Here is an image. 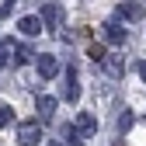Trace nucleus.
Returning a JSON list of instances; mask_svg holds the SVG:
<instances>
[{
    "label": "nucleus",
    "mask_w": 146,
    "mask_h": 146,
    "mask_svg": "<svg viewBox=\"0 0 146 146\" xmlns=\"http://www.w3.org/2000/svg\"><path fill=\"white\" fill-rule=\"evenodd\" d=\"M35 70H38L42 80H56L59 77V59L49 56V52H38V56H35Z\"/></svg>",
    "instance_id": "1"
},
{
    "label": "nucleus",
    "mask_w": 146,
    "mask_h": 146,
    "mask_svg": "<svg viewBox=\"0 0 146 146\" xmlns=\"http://www.w3.org/2000/svg\"><path fill=\"white\" fill-rule=\"evenodd\" d=\"M38 139H42L38 122H21V125H17V143H21V146H38Z\"/></svg>",
    "instance_id": "2"
},
{
    "label": "nucleus",
    "mask_w": 146,
    "mask_h": 146,
    "mask_svg": "<svg viewBox=\"0 0 146 146\" xmlns=\"http://www.w3.org/2000/svg\"><path fill=\"white\" fill-rule=\"evenodd\" d=\"M42 25H49V28H56L59 21H63V7L56 4V0H49V4H42Z\"/></svg>",
    "instance_id": "3"
},
{
    "label": "nucleus",
    "mask_w": 146,
    "mask_h": 146,
    "mask_svg": "<svg viewBox=\"0 0 146 146\" xmlns=\"http://www.w3.org/2000/svg\"><path fill=\"white\" fill-rule=\"evenodd\" d=\"M104 38L111 42V45H122V42H125V28H122L118 21H104Z\"/></svg>",
    "instance_id": "4"
},
{
    "label": "nucleus",
    "mask_w": 146,
    "mask_h": 146,
    "mask_svg": "<svg viewBox=\"0 0 146 146\" xmlns=\"http://www.w3.org/2000/svg\"><path fill=\"white\" fill-rule=\"evenodd\" d=\"M63 94H66V101H77V98H80V84H77V70H66V84H63Z\"/></svg>",
    "instance_id": "5"
},
{
    "label": "nucleus",
    "mask_w": 146,
    "mask_h": 146,
    "mask_svg": "<svg viewBox=\"0 0 146 146\" xmlns=\"http://www.w3.org/2000/svg\"><path fill=\"white\" fill-rule=\"evenodd\" d=\"M73 129H77V132H94V129H98V118L90 115V111H80L77 122H73Z\"/></svg>",
    "instance_id": "6"
},
{
    "label": "nucleus",
    "mask_w": 146,
    "mask_h": 146,
    "mask_svg": "<svg viewBox=\"0 0 146 146\" xmlns=\"http://www.w3.org/2000/svg\"><path fill=\"white\" fill-rule=\"evenodd\" d=\"M17 28H21L25 35H38L45 25H42V17H35V14H28V17H21V21H17Z\"/></svg>",
    "instance_id": "7"
},
{
    "label": "nucleus",
    "mask_w": 146,
    "mask_h": 146,
    "mask_svg": "<svg viewBox=\"0 0 146 146\" xmlns=\"http://www.w3.org/2000/svg\"><path fill=\"white\" fill-rule=\"evenodd\" d=\"M118 14L125 17V21H139V17H143V7H139V4H122Z\"/></svg>",
    "instance_id": "8"
},
{
    "label": "nucleus",
    "mask_w": 146,
    "mask_h": 146,
    "mask_svg": "<svg viewBox=\"0 0 146 146\" xmlns=\"http://www.w3.org/2000/svg\"><path fill=\"white\" fill-rule=\"evenodd\" d=\"M101 63L108 66V73H111V77H122V73H125V63H122L118 56H104Z\"/></svg>",
    "instance_id": "9"
},
{
    "label": "nucleus",
    "mask_w": 146,
    "mask_h": 146,
    "mask_svg": "<svg viewBox=\"0 0 146 146\" xmlns=\"http://www.w3.org/2000/svg\"><path fill=\"white\" fill-rule=\"evenodd\" d=\"M132 122H136V115L129 111V108H125V111L118 115V132H129V129H132Z\"/></svg>",
    "instance_id": "10"
},
{
    "label": "nucleus",
    "mask_w": 146,
    "mask_h": 146,
    "mask_svg": "<svg viewBox=\"0 0 146 146\" xmlns=\"http://www.w3.org/2000/svg\"><path fill=\"white\" fill-rule=\"evenodd\" d=\"M38 111H42V115H52V111H56V98L42 94V98H38Z\"/></svg>",
    "instance_id": "11"
},
{
    "label": "nucleus",
    "mask_w": 146,
    "mask_h": 146,
    "mask_svg": "<svg viewBox=\"0 0 146 146\" xmlns=\"http://www.w3.org/2000/svg\"><path fill=\"white\" fill-rule=\"evenodd\" d=\"M14 49H17V45H14L11 38H4V42H0V66H4V63H7V56H11V52H14Z\"/></svg>",
    "instance_id": "12"
},
{
    "label": "nucleus",
    "mask_w": 146,
    "mask_h": 146,
    "mask_svg": "<svg viewBox=\"0 0 146 146\" xmlns=\"http://www.w3.org/2000/svg\"><path fill=\"white\" fill-rule=\"evenodd\" d=\"M87 56L94 59V63H101V59H104V45H98V42H94V45L87 49Z\"/></svg>",
    "instance_id": "13"
},
{
    "label": "nucleus",
    "mask_w": 146,
    "mask_h": 146,
    "mask_svg": "<svg viewBox=\"0 0 146 146\" xmlns=\"http://www.w3.org/2000/svg\"><path fill=\"white\" fill-rule=\"evenodd\" d=\"M63 136L70 139V146H80V132L73 129V125H66V129H63Z\"/></svg>",
    "instance_id": "14"
},
{
    "label": "nucleus",
    "mask_w": 146,
    "mask_h": 146,
    "mask_svg": "<svg viewBox=\"0 0 146 146\" xmlns=\"http://www.w3.org/2000/svg\"><path fill=\"white\" fill-rule=\"evenodd\" d=\"M11 115H14V111H11V108H7V104H0V129H4V125L11 122Z\"/></svg>",
    "instance_id": "15"
},
{
    "label": "nucleus",
    "mask_w": 146,
    "mask_h": 146,
    "mask_svg": "<svg viewBox=\"0 0 146 146\" xmlns=\"http://www.w3.org/2000/svg\"><path fill=\"white\" fill-rule=\"evenodd\" d=\"M14 4H17V0H7V4L0 7V14H4V17H11V7H14Z\"/></svg>",
    "instance_id": "16"
},
{
    "label": "nucleus",
    "mask_w": 146,
    "mask_h": 146,
    "mask_svg": "<svg viewBox=\"0 0 146 146\" xmlns=\"http://www.w3.org/2000/svg\"><path fill=\"white\" fill-rule=\"evenodd\" d=\"M139 77H143V80H146V59H143V63H139Z\"/></svg>",
    "instance_id": "17"
},
{
    "label": "nucleus",
    "mask_w": 146,
    "mask_h": 146,
    "mask_svg": "<svg viewBox=\"0 0 146 146\" xmlns=\"http://www.w3.org/2000/svg\"><path fill=\"white\" fill-rule=\"evenodd\" d=\"M45 146H66V143H59V139H52V143H45Z\"/></svg>",
    "instance_id": "18"
}]
</instances>
